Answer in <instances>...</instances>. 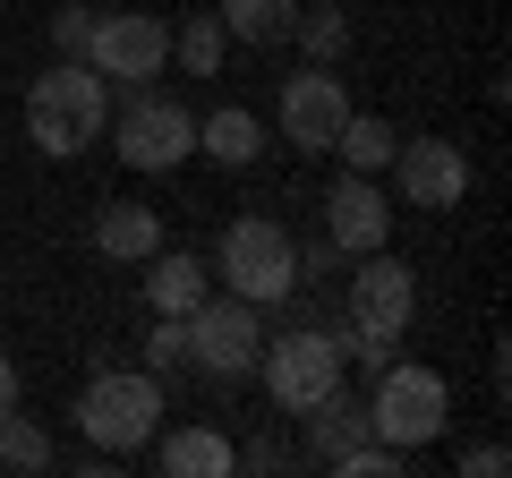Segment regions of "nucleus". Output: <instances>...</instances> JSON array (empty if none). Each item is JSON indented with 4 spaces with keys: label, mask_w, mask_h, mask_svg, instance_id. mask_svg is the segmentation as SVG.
<instances>
[{
    "label": "nucleus",
    "mask_w": 512,
    "mask_h": 478,
    "mask_svg": "<svg viewBox=\"0 0 512 478\" xmlns=\"http://www.w3.org/2000/svg\"><path fill=\"white\" fill-rule=\"evenodd\" d=\"M103 129H111V77L94 60H52L26 94V146L60 163V154H86Z\"/></svg>",
    "instance_id": "obj_1"
},
{
    "label": "nucleus",
    "mask_w": 512,
    "mask_h": 478,
    "mask_svg": "<svg viewBox=\"0 0 512 478\" xmlns=\"http://www.w3.org/2000/svg\"><path fill=\"white\" fill-rule=\"evenodd\" d=\"M256 376H265V402L274 410L308 419V410L350 376V325H316V316L308 325H282L274 342L256 350Z\"/></svg>",
    "instance_id": "obj_2"
},
{
    "label": "nucleus",
    "mask_w": 512,
    "mask_h": 478,
    "mask_svg": "<svg viewBox=\"0 0 512 478\" xmlns=\"http://www.w3.org/2000/svg\"><path fill=\"white\" fill-rule=\"evenodd\" d=\"M410 316H419V274H410L393 248H376V257H359V274H350V368L376 376L393 350H402Z\"/></svg>",
    "instance_id": "obj_3"
},
{
    "label": "nucleus",
    "mask_w": 512,
    "mask_h": 478,
    "mask_svg": "<svg viewBox=\"0 0 512 478\" xmlns=\"http://www.w3.org/2000/svg\"><path fill=\"white\" fill-rule=\"evenodd\" d=\"M214 282L231 299H248V308L274 316L282 299L299 291V239L282 231V222H265V214H239L231 231H222V248H214Z\"/></svg>",
    "instance_id": "obj_4"
},
{
    "label": "nucleus",
    "mask_w": 512,
    "mask_h": 478,
    "mask_svg": "<svg viewBox=\"0 0 512 478\" xmlns=\"http://www.w3.org/2000/svg\"><path fill=\"white\" fill-rule=\"evenodd\" d=\"M77 427H86V444L111 453V461L146 453L154 427H163V376L154 368H103L86 393H77Z\"/></svg>",
    "instance_id": "obj_5"
},
{
    "label": "nucleus",
    "mask_w": 512,
    "mask_h": 478,
    "mask_svg": "<svg viewBox=\"0 0 512 478\" xmlns=\"http://www.w3.org/2000/svg\"><path fill=\"white\" fill-rule=\"evenodd\" d=\"M444 419H453V385L436 368H393V359L376 368V393H367V436L376 444L419 453V444L444 436Z\"/></svg>",
    "instance_id": "obj_6"
},
{
    "label": "nucleus",
    "mask_w": 512,
    "mask_h": 478,
    "mask_svg": "<svg viewBox=\"0 0 512 478\" xmlns=\"http://www.w3.org/2000/svg\"><path fill=\"white\" fill-rule=\"evenodd\" d=\"M180 325H188V359H197L205 376H248L256 350H265V308H248V299H231V291L222 299L205 291Z\"/></svg>",
    "instance_id": "obj_7"
},
{
    "label": "nucleus",
    "mask_w": 512,
    "mask_h": 478,
    "mask_svg": "<svg viewBox=\"0 0 512 478\" xmlns=\"http://www.w3.org/2000/svg\"><path fill=\"white\" fill-rule=\"evenodd\" d=\"M188 146H197V120H188V103H171L163 86H137L120 103V163L128 171H180Z\"/></svg>",
    "instance_id": "obj_8"
},
{
    "label": "nucleus",
    "mask_w": 512,
    "mask_h": 478,
    "mask_svg": "<svg viewBox=\"0 0 512 478\" xmlns=\"http://www.w3.org/2000/svg\"><path fill=\"white\" fill-rule=\"evenodd\" d=\"M86 60L120 86H154L171 69V26L146 18V9H94V35H86Z\"/></svg>",
    "instance_id": "obj_9"
},
{
    "label": "nucleus",
    "mask_w": 512,
    "mask_h": 478,
    "mask_svg": "<svg viewBox=\"0 0 512 478\" xmlns=\"http://www.w3.org/2000/svg\"><path fill=\"white\" fill-rule=\"evenodd\" d=\"M274 111H282V137H291L299 154H333V137H342V120L359 103H350V86L325 69V60H308L299 77H282V103Z\"/></svg>",
    "instance_id": "obj_10"
},
{
    "label": "nucleus",
    "mask_w": 512,
    "mask_h": 478,
    "mask_svg": "<svg viewBox=\"0 0 512 478\" xmlns=\"http://www.w3.org/2000/svg\"><path fill=\"white\" fill-rule=\"evenodd\" d=\"M393 188H402L419 214H453L461 197H470V154L453 146V137H410V146H393Z\"/></svg>",
    "instance_id": "obj_11"
},
{
    "label": "nucleus",
    "mask_w": 512,
    "mask_h": 478,
    "mask_svg": "<svg viewBox=\"0 0 512 478\" xmlns=\"http://www.w3.org/2000/svg\"><path fill=\"white\" fill-rule=\"evenodd\" d=\"M325 239L342 248V257H376V248H393V205H384L376 171H342L325 197Z\"/></svg>",
    "instance_id": "obj_12"
},
{
    "label": "nucleus",
    "mask_w": 512,
    "mask_h": 478,
    "mask_svg": "<svg viewBox=\"0 0 512 478\" xmlns=\"http://www.w3.org/2000/svg\"><path fill=\"white\" fill-rule=\"evenodd\" d=\"M205 291H214V265H205L197 248H154L146 257V308L154 316H188Z\"/></svg>",
    "instance_id": "obj_13"
},
{
    "label": "nucleus",
    "mask_w": 512,
    "mask_h": 478,
    "mask_svg": "<svg viewBox=\"0 0 512 478\" xmlns=\"http://www.w3.org/2000/svg\"><path fill=\"white\" fill-rule=\"evenodd\" d=\"M154 461H163L171 478H231L239 470V444L214 436V427H154Z\"/></svg>",
    "instance_id": "obj_14"
},
{
    "label": "nucleus",
    "mask_w": 512,
    "mask_h": 478,
    "mask_svg": "<svg viewBox=\"0 0 512 478\" xmlns=\"http://www.w3.org/2000/svg\"><path fill=\"white\" fill-rule=\"evenodd\" d=\"M94 248H103L111 265H146L154 248H163V214H154V205H103V214H94Z\"/></svg>",
    "instance_id": "obj_15"
},
{
    "label": "nucleus",
    "mask_w": 512,
    "mask_h": 478,
    "mask_svg": "<svg viewBox=\"0 0 512 478\" xmlns=\"http://www.w3.org/2000/svg\"><path fill=\"white\" fill-rule=\"evenodd\" d=\"M256 146H265V129H256V111H239V103H222V111L197 120V154H214L222 171H248Z\"/></svg>",
    "instance_id": "obj_16"
},
{
    "label": "nucleus",
    "mask_w": 512,
    "mask_h": 478,
    "mask_svg": "<svg viewBox=\"0 0 512 478\" xmlns=\"http://www.w3.org/2000/svg\"><path fill=\"white\" fill-rule=\"evenodd\" d=\"M214 18H222V35H231V43H256V52H274V43H291L299 0H222Z\"/></svg>",
    "instance_id": "obj_17"
},
{
    "label": "nucleus",
    "mask_w": 512,
    "mask_h": 478,
    "mask_svg": "<svg viewBox=\"0 0 512 478\" xmlns=\"http://www.w3.org/2000/svg\"><path fill=\"white\" fill-rule=\"evenodd\" d=\"M308 444H316V461H333V453H350V444H367V402L333 385L325 402L308 410Z\"/></svg>",
    "instance_id": "obj_18"
},
{
    "label": "nucleus",
    "mask_w": 512,
    "mask_h": 478,
    "mask_svg": "<svg viewBox=\"0 0 512 478\" xmlns=\"http://www.w3.org/2000/svg\"><path fill=\"white\" fill-rule=\"evenodd\" d=\"M393 146H402V137H393V120H367V111H350L342 137H333V154H342L350 171H384V163H393Z\"/></svg>",
    "instance_id": "obj_19"
},
{
    "label": "nucleus",
    "mask_w": 512,
    "mask_h": 478,
    "mask_svg": "<svg viewBox=\"0 0 512 478\" xmlns=\"http://www.w3.org/2000/svg\"><path fill=\"white\" fill-rule=\"evenodd\" d=\"M222 52H231L222 18H188V26H171V60H180L188 77H214V69H222Z\"/></svg>",
    "instance_id": "obj_20"
},
{
    "label": "nucleus",
    "mask_w": 512,
    "mask_h": 478,
    "mask_svg": "<svg viewBox=\"0 0 512 478\" xmlns=\"http://www.w3.org/2000/svg\"><path fill=\"white\" fill-rule=\"evenodd\" d=\"M0 470H9V478H35V470H52V436H43L35 419H18V410L0 419Z\"/></svg>",
    "instance_id": "obj_21"
},
{
    "label": "nucleus",
    "mask_w": 512,
    "mask_h": 478,
    "mask_svg": "<svg viewBox=\"0 0 512 478\" xmlns=\"http://www.w3.org/2000/svg\"><path fill=\"white\" fill-rule=\"evenodd\" d=\"M291 43H308V60H325V69H333V60L350 52V18L333 9V0H325V9H299V18H291Z\"/></svg>",
    "instance_id": "obj_22"
},
{
    "label": "nucleus",
    "mask_w": 512,
    "mask_h": 478,
    "mask_svg": "<svg viewBox=\"0 0 512 478\" xmlns=\"http://www.w3.org/2000/svg\"><path fill=\"white\" fill-rule=\"evenodd\" d=\"M146 368H154V376L188 368V325H180V316H163V325L146 333Z\"/></svg>",
    "instance_id": "obj_23"
},
{
    "label": "nucleus",
    "mask_w": 512,
    "mask_h": 478,
    "mask_svg": "<svg viewBox=\"0 0 512 478\" xmlns=\"http://www.w3.org/2000/svg\"><path fill=\"white\" fill-rule=\"evenodd\" d=\"M86 35H94V9H86V0L52 9V43H60V60H86Z\"/></svg>",
    "instance_id": "obj_24"
},
{
    "label": "nucleus",
    "mask_w": 512,
    "mask_h": 478,
    "mask_svg": "<svg viewBox=\"0 0 512 478\" xmlns=\"http://www.w3.org/2000/svg\"><path fill=\"white\" fill-rule=\"evenodd\" d=\"M333 265H342V248H333V239H308V248H299V282H325Z\"/></svg>",
    "instance_id": "obj_25"
},
{
    "label": "nucleus",
    "mask_w": 512,
    "mask_h": 478,
    "mask_svg": "<svg viewBox=\"0 0 512 478\" xmlns=\"http://www.w3.org/2000/svg\"><path fill=\"white\" fill-rule=\"evenodd\" d=\"M461 470H470V478H504L512 453H504V444H470V453H461Z\"/></svg>",
    "instance_id": "obj_26"
},
{
    "label": "nucleus",
    "mask_w": 512,
    "mask_h": 478,
    "mask_svg": "<svg viewBox=\"0 0 512 478\" xmlns=\"http://www.w3.org/2000/svg\"><path fill=\"white\" fill-rule=\"evenodd\" d=\"M9 410H18V359L0 350V419H9Z\"/></svg>",
    "instance_id": "obj_27"
}]
</instances>
